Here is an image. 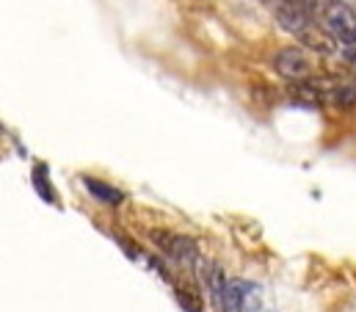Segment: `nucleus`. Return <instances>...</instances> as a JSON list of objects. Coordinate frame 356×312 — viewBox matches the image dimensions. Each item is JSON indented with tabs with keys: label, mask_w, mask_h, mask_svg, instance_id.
Instances as JSON below:
<instances>
[{
	"label": "nucleus",
	"mask_w": 356,
	"mask_h": 312,
	"mask_svg": "<svg viewBox=\"0 0 356 312\" xmlns=\"http://www.w3.org/2000/svg\"><path fill=\"white\" fill-rule=\"evenodd\" d=\"M149 237H152V243H155L166 257H172L179 265L188 268V265H196V263H199V246H196L193 237L169 233V230H152Z\"/></svg>",
	"instance_id": "2"
},
{
	"label": "nucleus",
	"mask_w": 356,
	"mask_h": 312,
	"mask_svg": "<svg viewBox=\"0 0 356 312\" xmlns=\"http://www.w3.org/2000/svg\"><path fill=\"white\" fill-rule=\"evenodd\" d=\"M175 296H177V304L185 312H204L202 296H199L196 290H191V288H177V290H175Z\"/></svg>",
	"instance_id": "6"
},
{
	"label": "nucleus",
	"mask_w": 356,
	"mask_h": 312,
	"mask_svg": "<svg viewBox=\"0 0 356 312\" xmlns=\"http://www.w3.org/2000/svg\"><path fill=\"white\" fill-rule=\"evenodd\" d=\"M83 185H86V191H89L91 196L99 199L102 205H119L124 199L119 188H113V185H108V182H102L97 177H83Z\"/></svg>",
	"instance_id": "5"
},
{
	"label": "nucleus",
	"mask_w": 356,
	"mask_h": 312,
	"mask_svg": "<svg viewBox=\"0 0 356 312\" xmlns=\"http://www.w3.org/2000/svg\"><path fill=\"white\" fill-rule=\"evenodd\" d=\"M249 285H252V282H243V279H229L227 293H224V302H221V310H218V312H243L246 293H249Z\"/></svg>",
	"instance_id": "4"
},
{
	"label": "nucleus",
	"mask_w": 356,
	"mask_h": 312,
	"mask_svg": "<svg viewBox=\"0 0 356 312\" xmlns=\"http://www.w3.org/2000/svg\"><path fill=\"white\" fill-rule=\"evenodd\" d=\"M301 3L307 6V11H309V14L315 17V20H318V14H321V8L326 6V0H301Z\"/></svg>",
	"instance_id": "7"
},
{
	"label": "nucleus",
	"mask_w": 356,
	"mask_h": 312,
	"mask_svg": "<svg viewBox=\"0 0 356 312\" xmlns=\"http://www.w3.org/2000/svg\"><path fill=\"white\" fill-rule=\"evenodd\" d=\"M318 22L334 42L356 47V8L346 0H326V6L318 14Z\"/></svg>",
	"instance_id": "1"
},
{
	"label": "nucleus",
	"mask_w": 356,
	"mask_h": 312,
	"mask_svg": "<svg viewBox=\"0 0 356 312\" xmlns=\"http://www.w3.org/2000/svg\"><path fill=\"white\" fill-rule=\"evenodd\" d=\"M273 70L290 83H301L312 75V64L301 47H282L273 56Z\"/></svg>",
	"instance_id": "3"
}]
</instances>
